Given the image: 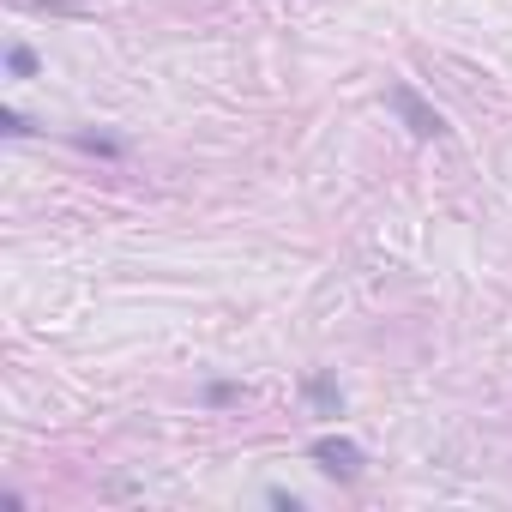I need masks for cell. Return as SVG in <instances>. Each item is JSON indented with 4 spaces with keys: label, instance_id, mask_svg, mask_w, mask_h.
<instances>
[{
    "label": "cell",
    "instance_id": "6",
    "mask_svg": "<svg viewBox=\"0 0 512 512\" xmlns=\"http://www.w3.org/2000/svg\"><path fill=\"white\" fill-rule=\"evenodd\" d=\"M0 127H7V133H13V139H25V133H31V121H25V115H19V109H7V115H0Z\"/></svg>",
    "mask_w": 512,
    "mask_h": 512
},
{
    "label": "cell",
    "instance_id": "2",
    "mask_svg": "<svg viewBox=\"0 0 512 512\" xmlns=\"http://www.w3.org/2000/svg\"><path fill=\"white\" fill-rule=\"evenodd\" d=\"M392 109H398V115L410 121V133H422V139H440V133H446V121H440V115H434L410 85H392Z\"/></svg>",
    "mask_w": 512,
    "mask_h": 512
},
{
    "label": "cell",
    "instance_id": "4",
    "mask_svg": "<svg viewBox=\"0 0 512 512\" xmlns=\"http://www.w3.org/2000/svg\"><path fill=\"white\" fill-rule=\"evenodd\" d=\"M308 392H314V404H320V410H338V392H332V380H326V374H314V380H308Z\"/></svg>",
    "mask_w": 512,
    "mask_h": 512
},
{
    "label": "cell",
    "instance_id": "1",
    "mask_svg": "<svg viewBox=\"0 0 512 512\" xmlns=\"http://www.w3.org/2000/svg\"><path fill=\"white\" fill-rule=\"evenodd\" d=\"M308 452H314V464H320L326 476H338V482H356V476H362V464H368V458H362V446H356V440H338V434L314 440Z\"/></svg>",
    "mask_w": 512,
    "mask_h": 512
},
{
    "label": "cell",
    "instance_id": "5",
    "mask_svg": "<svg viewBox=\"0 0 512 512\" xmlns=\"http://www.w3.org/2000/svg\"><path fill=\"white\" fill-rule=\"evenodd\" d=\"M85 151H103V157H121V139H97V133H79Z\"/></svg>",
    "mask_w": 512,
    "mask_h": 512
},
{
    "label": "cell",
    "instance_id": "3",
    "mask_svg": "<svg viewBox=\"0 0 512 512\" xmlns=\"http://www.w3.org/2000/svg\"><path fill=\"white\" fill-rule=\"evenodd\" d=\"M7 73H13V79H31V73H37V55H31L25 43H19V49H7Z\"/></svg>",
    "mask_w": 512,
    "mask_h": 512
}]
</instances>
